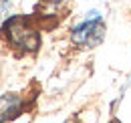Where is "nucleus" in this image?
<instances>
[{"label": "nucleus", "instance_id": "nucleus-2", "mask_svg": "<svg viewBox=\"0 0 131 123\" xmlns=\"http://www.w3.org/2000/svg\"><path fill=\"white\" fill-rule=\"evenodd\" d=\"M103 36H105V24H103V20H101L97 16V12H95L93 18H89V20H85L83 24L75 26V30L71 34V40H73L75 45H79V46L93 48V46L101 45Z\"/></svg>", "mask_w": 131, "mask_h": 123}, {"label": "nucleus", "instance_id": "nucleus-3", "mask_svg": "<svg viewBox=\"0 0 131 123\" xmlns=\"http://www.w3.org/2000/svg\"><path fill=\"white\" fill-rule=\"evenodd\" d=\"M20 97L16 95H2L0 97V123L4 121H10V119H14L18 115V111H20Z\"/></svg>", "mask_w": 131, "mask_h": 123}, {"label": "nucleus", "instance_id": "nucleus-4", "mask_svg": "<svg viewBox=\"0 0 131 123\" xmlns=\"http://www.w3.org/2000/svg\"><path fill=\"white\" fill-rule=\"evenodd\" d=\"M50 2H59V0H50Z\"/></svg>", "mask_w": 131, "mask_h": 123}, {"label": "nucleus", "instance_id": "nucleus-1", "mask_svg": "<svg viewBox=\"0 0 131 123\" xmlns=\"http://www.w3.org/2000/svg\"><path fill=\"white\" fill-rule=\"evenodd\" d=\"M4 32L8 34V38L16 46L28 48V50H34V48L38 46V43H40L38 32L28 24L26 18H20V16H12V18L4 24Z\"/></svg>", "mask_w": 131, "mask_h": 123}]
</instances>
